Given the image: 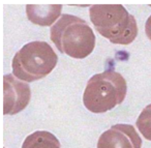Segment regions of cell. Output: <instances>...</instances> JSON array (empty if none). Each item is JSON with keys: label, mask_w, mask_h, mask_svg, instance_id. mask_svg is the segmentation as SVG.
I'll list each match as a JSON object with an SVG mask.
<instances>
[{"label": "cell", "mask_w": 151, "mask_h": 148, "mask_svg": "<svg viewBox=\"0 0 151 148\" xmlns=\"http://www.w3.org/2000/svg\"><path fill=\"white\" fill-rule=\"evenodd\" d=\"M50 38L61 53L75 59H84L95 47V35L86 21L64 14L51 27Z\"/></svg>", "instance_id": "6da1fadb"}, {"label": "cell", "mask_w": 151, "mask_h": 148, "mask_svg": "<svg viewBox=\"0 0 151 148\" xmlns=\"http://www.w3.org/2000/svg\"><path fill=\"white\" fill-rule=\"evenodd\" d=\"M90 20L101 35L112 44L129 45L138 34V24L121 4H95L89 9Z\"/></svg>", "instance_id": "7a4b0ae2"}, {"label": "cell", "mask_w": 151, "mask_h": 148, "mask_svg": "<svg viewBox=\"0 0 151 148\" xmlns=\"http://www.w3.org/2000/svg\"><path fill=\"white\" fill-rule=\"evenodd\" d=\"M126 81L121 74L107 69L87 82L83 103L92 113H105L120 105L126 96Z\"/></svg>", "instance_id": "3957f363"}, {"label": "cell", "mask_w": 151, "mask_h": 148, "mask_svg": "<svg viewBox=\"0 0 151 148\" xmlns=\"http://www.w3.org/2000/svg\"><path fill=\"white\" fill-rule=\"evenodd\" d=\"M58 56L46 42H31L23 46L13 58L12 67L16 78L34 82L47 77L55 69Z\"/></svg>", "instance_id": "277c9868"}, {"label": "cell", "mask_w": 151, "mask_h": 148, "mask_svg": "<svg viewBox=\"0 0 151 148\" xmlns=\"http://www.w3.org/2000/svg\"><path fill=\"white\" fill-rule=\"evenodd\" d=\"M31 90L27 83L21 82L14 75L3 77V114L16 115L28 106Z\"/></svg>", "instance_id": "5b68a950"}, {"label": "cell", "mask_w": 151, "mask_h": 148, "mask_svg": "<svg viewBox=\"0 0 151 148\" xmlns=\"http://www.w3.org/2000/svg\"><path fill=\"white\" fill-rule=\"evenodd\" d=\"M97 148H142V139L132 125L119 123L101 134Z\"/></svg>", "instance_id": "8992f818"}, {"label": "cell", "mask_w": 151, "mask_h": 148, "mask_svg": "<svg viewBox=\"0 0 151 148\" xmlns=\"http://www.w3.org/2000/svg\"><path fill=\"white\" fill-rule=\"evenodd\" d=\"M62 5H26L27 18L31 23L40 26H51L59 18Z\"/></svg>", "instance_id": "52a82bcc"}, {"label": "cell", "mask_w": 151, "mask_h": 148, "mask_svg": "<svg viewBox=\"0 0 151 148\" xmlns=\"http://www.w3.org/2000/svg\"><path fill=\"white\" fill-rule=\"evenodd\" d=\"M22 148H61V146L59 140L52 133L37 131L24 140Z\"/></svg>", "instance_id": "ba28073f"}, {"label": "cell", "mask_w": 151, "mask_h": 148, "mask_svg": "<svg viewBox=\"0 0 151 148\" xmlns=\"http://www.w3.org/2000/svg\"><path fill=\"white\" fill-rule=\"evenodd\" d=\"M136 124L143 137L151 141V104L143 109L137 119Z\"/></svg>", "instance_id": "9c48e42d"}, {"label": "cell", "mask_w": 151, "mask_h": 148, "mask_svg": "<svg viewBox=\"0 0 151 148\" xmlns=\"http://www.w3.org/2000/svg\"><path fill=\"white\" fill-rule=\"evenodd\" d=\"M145 32L149 40H151V16L147 19V22L145 24Z\"/></svg>", "instance_id": "30bf717a"}]
</instances>
